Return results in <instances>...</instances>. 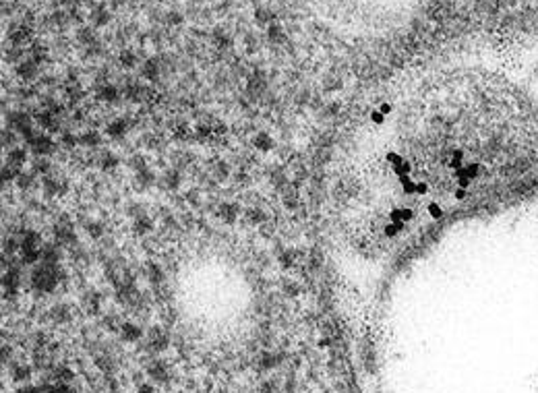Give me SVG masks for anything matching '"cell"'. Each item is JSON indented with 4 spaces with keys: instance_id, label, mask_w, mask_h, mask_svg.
<instances>
[{
    "instance_id": "6da1fadb",
    "label": "cell",
    "mask_w": 538,
    "mask_h": 393,
    "mask_svg": "<svg viewBox=\"0 0 538 393\" xmlns=\"http://www.w3.org/2000/svg\"><path fill=\"white\" fill-rule=\"evenodd\" d=\"M63 271H60L58 265H50V263H42L33 269L32 273V286L37 292H54V288L58 286Z\"/></svg>"
},
{
    "instance_id": "7a4b0ae2",
    "label": "cell",
    "mask_w": 538,
    "mask_h": 393,
    "mask_svg": "<svg viewBox=\"0 0 538 393\" xmlns=\"http://www.w3.org/2000/svg\"><path fill=\"white\" fill-rule=\"evenodd\" d=\"M19 280H21L19 267H17V265H11L9 271H6L4 277H2V286H4V294H6V296H15V294H17L19 283H21Z\"/></svg>"
},
{
    "instance_id": "3957f363",
    "label": "cell",
    "mask_w": 538,
    "mask_h": 393,
    "mask_svg": "<svg viewBox=\"0 0 538 393\" xmlns=\"http://www.w3.org/2000/svg\"><path fill=\"white\" fill-rule=\"evenodd\" d=\"M27 143L35 156H48V153L54 151V141L48 135H35L32 141H27Z\"/></svg>"
},
{
    "instance_id": "277c9868",
    "label": "cell",
    "mask_w": 538,
    "mask_h": 393,
    "mask_svg": "<svg viewBox=\"0 0 538 393\" xmlns=\"http://www.w3.org/2000/svg\"><path fill=\"white\" fill-rule=\"evenodd\" d=\"M168 344H170V337H168L161 329L153 327L151 333H149V348H151L153 352H161V350L168 348Z\"/></svg>"
},
{
    "instance_id": "5b68a950",
    "label": "cell",
    "mask_w": 538,
    "mask_h": 393,
    "mask_svg": "<svg viewBox=\"0 0 538 393\" xmlns=\"http://www.w3.org/2000/svg\"><path fill=\"white\" fill-rule=\"evenodd\" d=\"M54 236H56L58 244H75L77 242L75 230L68 226V223H58L56 230H54Z\"/></svg>"
},
{
    "instance_id": "8992f818",
    "label": "cell",
    "mask_w": 538,
    "mask_h": 393,
    "mask_svg": "<svg viewBox=\"0 0 538 393\" xmlns=\"http://www.w3.org/2000/svg\"><path fill=\"white\" fill-rule=\"evenodd\" d=\"M120 335H122V340H125V342H137V340H141L143 331H141L139 325H135V323H122V325H120Z\"/></svg>"
},
{
    "instance_id": "52a82bcc",
    "label": "cell",
    "mask_w": 538,
    "mask_h": 393,
    "mask_svg": "<svg viewBox=\"0 0 538 393\" xmlns=\"http://www.w3.org/2000/svg\"><path fill=\"white\" fill-rule=\"evenodd\" d=\"M58 261H60V249H58V244H44V246H42V263L58 265Z\"/></svg>"
},
{
    "instance_id": "ba28073f",
    "label": "cell",
    "mask_w": 538,
    "mask_h": 393,
    "mask_svg": "<svg viewBox=\"0 0 538 393\" xmlns=\"http://www.w3.org/2000/svg\"><path fill=\"white\" fill-rule=\"evenodd\" d=\"M9 126L15 128V130H19V133H23L25 128L32 126V122H29V116H27V114H23V112H13L11 116H9Z\"/></svg>"
},
{
    "instance_id": "9c48e42d",
    "label": "cell",
    "mask_w": 538,
    "mask_h": 393,
    "mask_svg": "<svg viewBox=\"0 0 538 393\" xmlns=\"http://www.w3.org/2000/svg\"><path fill=\"white\" fill-rule=\"evenodd\" d=\"M27 161V151L23 147H13L9 149V156H6V164H11L15 168H21Z\"/></svg>"
},
{
    "instance_id": "30bf717a",
    "label": "cell",
    "mask_w": 538,
    "mask_h": 393,
    "mask_svg": "<svg viewBox=\"0 0 538 393\" xmlns=\"http://www.w3.org/2000/svg\"><path fill=\"white\" fill-rule=\"evenodd\" d=\"M108 135L110 137H114V139H120V137H125L127 135V130H128V122L125 120V118H118V120H112L110 125H108Z\"/></svg>"
},
{
    "instance_id": "8fae6325",
    "label": "cell",
    "mask_w": 538,
    "mask_h": 393,
    "mask_svg": "<svg viewBox=\"0 0 538 393\" xmlns=\"http://www.w3.org/2000/svg\"><path fill=\"white\" fill-rule=\"evenodd\" d=\"M147 373H149V377L153 381H159V383H164L166 379H168V368H166V364L164 362H151L149 364V368H147Z\"/></svg>"
},
{
    "instance_id": "7c38bea8",
    "label": "cell",
    "mask_w": 538,
    "mask_h": 393,
    "mask_svg": "<svg viewBox=\"0 0 538 393\" xmlns=\"http://www.w3.org/2000/svg\"><path fill=\"white\" fill-rule=\"evenodd\" d=\"M220 218L224 220L226 223H234L236 221V218H238V207L234 205V203H224L220 207Z\"/></svg>"
},
{
    "instance_id": "4fadbf2b",
    "label": "cell",
    "mask_w": 538,
    "mask_h": 393,
    "mask_svg": "<svg viewBox=\"0 0 538 393\" xmlns=\"http://www.w3.org/2000/svg\"><path fill=\"white\" fill-rule=\"evenodd\" d=\"M37 122H40V126L48 128V130H54V128H58V114L42 112V114H37Z\"/></svg>"
},
{
    "instance_id": "5bb4252c",
    "label": "cell",
    "mask_w": 538,
    "mask_h": 393,
    "mask_svg": "<svg viewBox=\"0 0 538 393\" xmlns=\"http://www.w3.org/2000/svg\"><path fill=\"white\" fill-rule=\"evenodd\" d=\"M278 364H280V356H278V354H273V352L261 354V358H259V368H263V371H271V368H275Z\"/></svg>"
},
{
    "instance_id": "9a60e30c",
    "label": "cell",
    "mask_w": 538,
    "mask_h": 393,
    "mask_svg": "<svg viewBox=\"0 0 538 393\" xmlns=\"http://www.w3.org/2000/svg\"><path fill=\"white\" fill-rule=\"evenodd\" d=\"M50 317L56 323H66L68 319H71V308H68L66 304H56L50 311Z\"/></svg>"
},
{
    "instance_id": "2e32d148",
    "label": "cell",
    "mask_w": 538,
    "mask_h": 393,
    "mask_svg": "<svg viewBox=\"0 0 538 393\" xmlns=\"http://www.w3.org/2000/svg\"><path fill=\"white\" fill-rule=\"evenodd\" d=\"M13 379L17 383H27L32 379V368L25 366V364H15L13 366Z\"/></svg>"
},
{
    "instance_id": "e0dca14e",
    "label": "cell",
    "mask_w": 538,
    "mask_h": 393,
    "mask_svg": "<svg viewBox=\"0 0 538 393\" xmlns=\"http://www.w3.org/2000/svg\"><path fill=\"white\" fill-rule=\"evenodd\" d=\"M54 379H56V383H71L75 379V373L68 366L60 364V366L54 368Z\"/></svg>"
},
{
    "instance_id": "ac0fdd59",
    "label": "cell",
    "mask_w": 538,
    "mask_h": 393,
    "mask_svg": "<svg viewBox=\"0 0 538 393\" xmlns=\"http://www.w3.org/2000/svg\"><path fill=\"white\" fill-rule=\"evenodd\" d=\"M97 97L102 99V102H116L118 99V89L114 87V85H104V87H99L97 89Z\"/></svg>"
},
{
    "instance_id": "d6986e66",
    "label": "cell",
    "mask_w": 538,
    "mask_h": 393,
    "mask_svg": "<svg viewBox=\"0 0 538 393\" xmlns=\"http://www.w3.org/2000/svg\"><path fill=\"white\" fill-rule=\"evenodd\" d=\"M79 143L85 145V147H97V145L102 143V137H99L95 130H87V133H83L79 137Z\"/></svg>"
},
{
    "instance_id": "ffe728a7",
    "label": "cell",
    "mask_w": 538,
    "mask_h": 393,
    "mask_svg": "<svg viewBox=\"0 0 538 393\" xmlns=\"http://www.w3.org/2000/svg\"><path fill=\"white\" fill-rule=\"evenodd\" d=\"M253 143H255V147L261 149V151H269V149L273 147V141H271V137H269L267 133H259Z\"/></svg>"
},
{
    "instance_id": "44dd1931",
    "label": "cell",
    "mask_w": 538,
    "mask_h": 393,
    "mask_svg": "<svg viewBox=\"0 0 538 393\" xmlns=\"http://www.w3.org/2000/svg\"><path fill=\"white\" fill-rule=\"evenodd\" d=\"M44 190H46V195H58V192H63L64 190V187L63 184H60L56 178H46L44 180Z\"/></svg>"
},
{
    "instance_id": "7402d4cb",
    "label": "cell",
    "mask_w": 538,
    "mask_h": 393,
    "mask_svg": "<svg viewBox=\"0 0 538 393\" xmlns=\"http://www.w3.org/2000/svg\"><path fill=\"white\" fill-rule=\"evenodd\" d=\"M151 230H153V223H151L149 218H145V215L137 218V221H135V232L137 234H147V232H151Z\"/></svg>"
},
{
    "instance_id": "603a6c76",
    "label": "cell",
    "mask_w": 538,
    "mask_h": 393,
    "mask_svg": "<svg viewBox=\"0 0 538 393\" xmlns=\"http://www.w3.org/2000/svg\"><path fill=\"white\" fill-rule=\"evenodd\" d=\"M137 180H139V182H137V187L147 189V187H151V184H153V174H151L149 170H145V168H143V170H141L139 174H137Z\"/></svg>"
},
{
    "instance_id": "cb8c5ba5",
    "label": "cell",
    "mask_w": 538,
    "mask_h": 393,
    "mask_svg": "<svg viewBox=\"0 0 538 393\" xmlns=\"http://www.w3.org/2000/svg\"><path fill=\"white\" fill-rule=\"evenodd\" d=\"M158 73H159V66H158V63L156 60H149L147 64L143 66V77H147V79H158Z\"/></svg>"
},
{
    "instance_id": "d4e9b609",
    "label": "cell",
    "mask_w": 538,
    "mask_h": 393,
    "mask_svg": "<svg viewBox=\"0 0 538 393\" xmlns=\"http://www.w3.org/2000/svg\"><path fill=\"white\" fill-rule=\"evenodd\" d=\"M32 168H33V172H35V174H48V170H50V164H48V161H46V159H44L42 156H37V157L33 159Z\"/></svg>"
},
{
    "instance_id": "484cf974",
    "label": "cell",
    "mask_w": 538,
    "mask_h": 393,
    "mask_svg": "<svg viewBox=\"0 0 538 393\" xmlns=\"http://www.w3.org/2000/svg\"><path fill=\"white\" fill-rule=\"evenodd\" d=\"M19 168H15V166H11V164H4V168H2V180L4 182H11V180H15V178H19Z\"/></svg>"
},
{
    "instance_id": "4316f807",
    "label": "cell",
    "mask_w": 538,
    "mask_h": 393,
    "mask_svg": "<svg viewBox=\"0 0 538 393\" xmlns=\"http://www.w3.org/2000/svg\"><path fill=\"white\" fill-rule=\"evenodd\" d=\"M147 275H149V282H153V283H159L161 280H164V271H161L156 263H151L147 267Z\"/></svg>"
},
{
    "instance_id": "83f0119b",
    "label": "cell",
    "mask_w": 538,
    "mask_h": 393,
    "mask_svg": "<svg viewBox=\"0 0 538 393\" xmlns=\"http://www.w3.org/2000/svg\"><path fill=\"white\" fill-rule=\"evenodd\" d=\"M44 393H73L71 387H68V383H54L50 385V387H42Z\"/></svg>"
},
{
    "instance_id": "f1b7e54d",
    "label": "cell",
    "mask_w": 538,
    "mask_h": 393,
    "mask_svg": "<svg viewBox=\"0 0 538 393\" xmlns=\"http://www.w3.org/2000/svg\"><path fill=\"white\" fill-rule=\"evenodd\" d=\"M164 180H166V187H168V189H176V187L180 184V174L174 172V170H170V172L164 176Z\"/></svg>"
},
{
    "instance_id": "f546056e",
    "label": "cell",
    "mask_w": 538,
    "mask_h": 393,
    "mask_svg": "<svg viewBox=\"0 0 538 393\" xmlns=\"http://www.w3.org/2000/svg\"><path fill=\"white\" fill-rule=\"evenodd\" d=\"M95 364L102 368L104 373H112V371H114V360H112L110 356H99Z\"/></svg>"
},
{
    "instance_id": "4dcf8cb0",
    "label": "cell",
    "mask_w": 538,
    "mask_h": 393,
    "mask_svg": "<svg viewBox=\"0 0 538 393\" xmlns=\"http://www.w3.org/2000/svg\"><path fill=\"white\" fill-rule=\"evenodd\" d=\"M87 234H89L91 238H99V236L104 234L102 223H99V221H89V223H87Z\"/></svg>"
},
{
    "instance_id": "1f68e13d",
    "label": "cell",
    "mask_w": 538,
    "mask_h": 393,
    "mask_svg": "<svg viewBox=\"0 0 538 393\" xmlns=\"http://www.w3.org/2000/svg\"><path fill=\"white\" fill-rule=\"evenodd\" d=\"M17 184H19V189H29V187H33V174L21 172L19 178H17Z\"/></svg>"
},
{
    "instance_id": "d6a6232c",
    "label": "cell",
    "mask_w": 538,
    "mask_h": 393,
    "mask_svg": "<svg viewBox=\"0 0 538 393\" xmlns=\"http://www.w3.org/2000/svg\"><path fill=\"white\" fill-rule=\"evenodd\" d=\"M15 141H17V137H15V133L11 128H4L2 130V147H13Z\"/></svg>"
},
{
    "instance_id": "836d02e7",
    "label": "cell",
    "mask_w": 538,
    "mask_h": 393,
    "mask_svg": "<svg viewBox=\"0 0 538 393\" xmlns=\"http://www.w3.org/2000/svg\"><path fill=\"white\" fill-rule=\"evenodd\" d=\"M60 143H63L64 147H75V145L79 143V139H77L73 133H66V130H64V133L60 135Z\"/></svg>"
},
{
    "instance_id": "e575fe53",
    "label": "cell",
    "mask_w": 538,
    "mask_h": 393,
    "mask_svg": "<svg viewBox=\"0 0 538 393\" xmlns=\"http://www.w3.org/2000/svg\"><path fill=\"white\" fill-rule=\"evenodd\" d=\"M19 75H21V77H25V79H29V77H33V75H35V64H33V63H25V64H21V66H19Z\"/></svg>"
},
{
    "instance_id": "d590c367",
    "label": "cell",
    "mask_w": 538,
    "mask_h": 393,
    "mask_svg": "<svg viewBox=\"0 0 538 393\" xmlns=\"http://www.w3.org/2000/svg\"><path fill=\"white\" fill-rule=\"evenodd\" d=\"M118 164V159H116V156H112V153H106V156L102 157V168L104 170H110V168H114Z\"/></svg>"
},
{
    "instance_id": "8d00e7d4",
    "label": "cell",
    "mask_w": 538,
    "mask_h": 393,
    "mask_svg": "<svg viewBox=\"0 0 538 393\" xmlns=\"http://www.w3.org/2000/svg\"><path fill=\"white\" fill-rule=\"evenodd\" d=\"M249 220H251L253 223H261V221L265 220L263 209H251V211H249Z\"/></svg>"
},
{
    "instance_id": "74e56055",
    "label": "cell",
    "mask_w": 538,
    "mask_h": 393,
    "mask_svg": "<svg viewBox=\"0 0 538 393\" xmlns=\"http://www.w3.org/2000/svg\"><path fill=\"white\" fill-rule=\"evenodd\" d=\"M120 63L125 66H133L135 64V54L133 52H122L120 54Z\"/></svg>"
},
{
    "instance_id": "f35d334b",
    "label": "cell",
    "mask_w": 538,
    "mask_h": 393,
    "mask_svg": "<svg viewBox=\"0 0 538 393\" xmlns=\"http://www.w3.org/2000/svg\"><path fill=\"white\" fill-rule=\"evenodd\" d=\"M259 393H275V383L273 381H263L259 387Z\"/></svg>"
},
{
    "instance_id": "ab89813d",
    "label": "cell",
    "mask_w": 538,
    "mask_h": 393,
    "mask_svg": "<svg viewBox=\"0 0 538 393\" xmlns=\"http://www.w3.org/2000/svg\"><path fill=\"white\" fill-rule=\"evenodd\" d=\"M269 37H271V40H275V42H280L282 37H284V35H282V29L271 25V27H269Z\"/></svg>"
},
{
    "instance_id": "60d3db41",
    "label": "cell",
    "mask_w": 538,
    "mask_h": 393,
    "mask_svg": "<svg viewBox=\"0 0 538 393\" xmlns=\"http://www.w3.org/2000/svg\"><path fill=\"white\" fill-rule=\"evenodd\" d=\"M19 393H44L42 387H33V385H25V387H21Z\"/></svg>"
},
{
    "instance_id": "b9f144b4",
    "label": "cell",
    "mask_w": 538,
    "mask_h": 393,
    "mask_svg": "<svg viewBox=\"0 0 538 393\" xmlns=\"http://www.w3.org/2000/svg\"><path fill=\"white\" fill-rule=\"evenodd\" d=\"M15 249H17V242H15L13 238H9V240H4V252H13Z\"/></svg>"
},
{
    "instance_id": "7bdbcfd3",
    "label": "cell",
    "mask_w": 538,
    "mask_h": 393,
    "mask_svg": "<svg viewBox=\"0 0 538 393\" xmlns=\"http://www.w3.org/2000/svg\"><path fill=\"white\" fill-rule=\"evenodd\" d=\"M130 161H133V168H141V170L145 168V159H143V157H139V156H137V157H133Z\"/></svg>"
},
{
    "instance_id": "ee69618b",
    "label": "cell",
    "mask_w": 538,
    "mask_h": 393,
    "mask_svg": "<svg viewBox=\"0 0 538 393\" xmlns=\"http://www.w3.org/2000/svg\"><path fill=\"white\" fill-rule=\"evenodd\" d=\"M137 393H156V391H153L151 385H141L139 391H137Z\"/></svg>"
},
{
    "instance_id": "f6af8a7d",
    "label": "cell",
    "mask_w": 538,
    "mask_h": 393,
    "mask_svg": "<svg viewBox=\"0 0 538 393\" xmlns=\"http://www.w3.org/2000/svg\"><path fill=\"white\" fill-rule=\"evenodd\" d=\"M267 19H271V17H269V13L267 11H259V21H267Z\"/></svg>"
},
{
    "instance_id": "bcb514c9",
    "label": "cell",
    "mask_w": 538,
    "mask_h": 393,
    "mask_svg": "<svg viewBox=\"0 0 538 393\" xmlns=\"http://www.w3.org/2000/svg\"><path fill=\"white\" fill-rule=\"evenodd\" d=\"M94 393H95V391H94Z\"/></svg>"
}]
</instances>
